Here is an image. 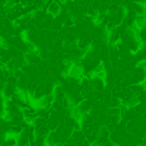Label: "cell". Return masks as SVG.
I'll use <instances>...</instances> for the list:
<instances>
[{"label": "cell", "mask_w": 146, "mask_h": 146, "mask_svg": "<svg viewBox=\"0 0 146 146\" xmlns=\"http://www.w3.org/2000/svg\"><path fill=\"white\" fill-rule=\"evenodd\" d=\"M91 83L95 91H104L105 88V81L103 80V77H98V76H92L91 77Z\"/></svg>", "instance_id": "cell-1"}]
</instances>
